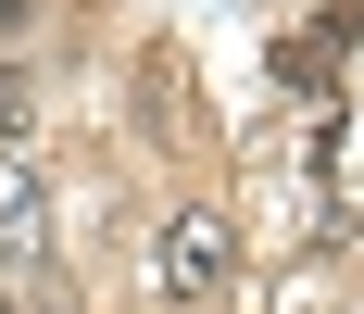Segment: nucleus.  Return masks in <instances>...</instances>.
<instances>
[{"label":"nucleus","instance_id":"2","mask_svg":"<svg viewBox=\"0 0 364 314\" xmlns=\"http://www.w3.org/2000/svg\"><path fill=\"white\" fill-rule=\"evenodd\" d=\"M0 264H13V277L50 264V189H38L26 151H0Z\"/></svg>","mask_w":364,"mask_h":314},{"label":"nucleus","instance_id":"3","mask_svg":"<svg viewBox=\"0 0 364 314\" xmlns=\"http://www.w3.org/2000/svg\"><path fill=\"white\" fill-rule=\"evenodd\" d=\"M26 139H38V88L0 63V151H26Z\"/></svg>","mask_w":364,"mask_h":314},{"label":"nucleus","instance_id":"1","mask_svg":"<svg viewBox=\"0 0 364 314\" xmlns=\"http://www.w3.org/2000/svg\"><path fill=\"white\" fill-rule=\"evenodd\" d=\"M226 277H239V226L214 202H176L164 239H151V289L164 302H226Z\"/></svg>","mask_w":364,"mask_h":314},{"label":"nucleus","instance_id":"4","mask_svg":"<svg viewBox=\"0 0 364 314\" xmlns=\"http://www.w3.org/2000/svg\"><path fill=\"white\" fill-rule=\"evenodd\" d=\"M13 26H26V0H0V38H13Z\"/></svg>","mask_w":364,"mask_h":314}]
</instances>
